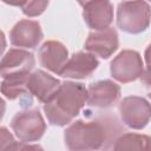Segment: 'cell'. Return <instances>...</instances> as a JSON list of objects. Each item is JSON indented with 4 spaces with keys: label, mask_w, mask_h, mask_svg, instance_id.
<instances>
[{
    "label": "cell",
    "mask_w": 151,
    "mask_h": 151,
    "mask_svg": "<svg viewBox=\"0 0 151 151\" xmlns=\"http://www.w3.org/2000/svg\"><path fill=\"white\" fill-rule=\"evenodd\" d=\"M120 132L117 119L106 116L101 119L84 122L81 119L73 122L64 131L65 145L71 151H88L105 147L106 143L114 144Z\"/></svg>",
    "instance_id": "obj_1"
},
{
    "label": "cell",
    "mask_w": 151,
    "mask_h": 151,
    "mask_svg": "<svg viewBox=\"0 0 151 151\" xmlns=\"http://www.w3.org/2000/svg\"><path fill=\"white\" fill-rule=\"evenodd\" d=\"M87 103V88L81 83L64 81L55 94L44 104L45 116L51 125L66 126Z\"/></svg>",
    "instance_id": "obj_2"
},
{
    "label": "cell",
    "mask_w": 151,
    "mask_h": 151,
    "mask_svg": "<svg viewBox=\"0 0 151 151\" xmlns=\"http://www.w3.org/2000/svg\"><path fill=\"white\" fill-rule=\"evenodd\" d=\"M151 7L145 0H126L117 7V26L123 32L139 34L150 26Z\"/></svg>",
    "instance_id": "obj_3"
},
{
    "label": "cell",
    "mask_w": 151,
    "mask_h": 151,
    "mask_svg": "<svg viewBox=\"0 0 151 151\" xmlns=\"http://www.w3.org/2000/svg\"><path fill=\"white\" fill-rule=\"evenodd\" d=\"M11 129L21 143H34L41 139L46 131V123L39 109L24 110L13 116Z\"/></svg>",
    "instance_id": "obj_4"
},
{
    "label": "cell",
    "mask_w": 151,
    "mask_h": 151,
    "mask_svg": "<svg viewBox=\"0 0 151 151\" xmlns=\"http://www.w3.org/2000/svg\"><path fill=\"white\" fill-rule=\"evenodd\" d=\"M144 71V63L139 52L134 50H123L110 64V72L113 79L127 84L140 78Z\"/></svg>",
    "instance_id": "obj_5"
},
{
    "label": "cell",
    "mask_w": 151,
    "mask_h": 151,
    "mask_svg": "<svg viewBox=\"0 0 151 151\" xmlns=\"http://www.w3.org/2000/svg\"><path fill=\"white\" fill-rule=\"evenodd\" d=\"M122 122L130 129L142 130L151 120V104L143 97H125L118 106Z\"/></svg>",
    "instance_id": "obj_6"
},
{
    "label": "cell",
    "mask_w": 151,
    "mask_h": 151,
    "mask_svg": "<svg viewBox=\"0 0 151 151\" xmlns=\"http://www.w3.org/2000/svg\"><path fill=\"white\" fill-rule=\"evenodd\" d=\"M119 47V39L116 28L106 27L93 31L87 35L85 50L101 59H109Z\"/></svg>",
    "instance_id": "obj_7"
},
{
    "label": "cell",
    "mask_w": 151,
    "mask_h": 151,
    "mask_svg": "<svg viewBox=\"0 0 151 151\" xmlns=\"http://www.w3.org/2000/svg\"><path fill=\"white\" fill-rule=\"evenodd\" d=\"M34 66L35 59L33 53L22 48H11L1 59L0 73L2 78L17 74H31Z\"/></svg>",
    "instance_id": "obj_8"
},
{
    "label": "cell",
    "mask_w": 151,
    "mask_h": 151,
    "mask_svg": "<svg viewBox=\"0 0 151 151\" xmlns=\"http://www.w3.org/2000/svg\"><path fill=\"white\" fill-rule=\"evenodd\" d=\"M120 98V86L111 79L98 80L87 87V104L92 107L107 109Z\"/></svg>",
    "instance_id": "obj_9"
},
{
    "label": "cell",
    "mask_w": 151,
    "mask_h": 151,
    "mask_svg": "<svg viewBox=\"0 0 151 151\" xmlns=\"http://www.w3.org/2000/svg\"><path fill=\"white\" fill-rule=\"evenodd\" d=\"M42 38L44 34L40 24L28 19L18 21L9 32V41L15 47L35 48Z\"/></svg>",
    "instance_id": "obj_10"
},
{
    "label": "cell",
    "mask_w": 151,
    "mask_h": 151,
    "mask_svg": "<svg viewBox=\"0 0 151 151\" xmlns=\"http://www.w3.org/2000/svg\"><path fill=\"white\" fill-rule=\"evenodd\" d=\"M38 59L44 68L54 74H60L63 67L68 60V51L63 42L47 40L39 48Z\"/></svg>",
    "instance_id": "obj_11"
},
{
    "label": "cell",
    "mask_w": 151,
    "mask_h": 151,
    "mask_svg": "<svg viewBox=\"0 0 151 151\" xmlns=\"http://www.w3.org/2000/svg\"><path fill=\"white\" fill-rule=\"evenodd\" d=\"M99 66L97 57L87 52H77L67 60L59 76L70 79H85L88 78Z\"/></svg>",
    "instance_id": "obj_12"
},
{
    "label": "cell",
    "mask_w": 151,
    "mask_h": 151,
    "mask_svg": "<svg viewBox=\"0 0 151 151\" xmlns=\"http://www.w3.org/2000/svg\"><path fill=\"white\" fill-rule=\"evenodd\" d=\"M83 18L94 31L106 28L113 21V6L110 0H93L84 6Z\"/></svg>",
    "instance_id": "obj_13"
},
{
    "label": "cell",
    "mask_w": 151,
    "mask_h": 151,
    "mask_svg": "<svg viewBox=\"0 0 151 151\" xmlns=\"http://www.w3.org/2000/svg\"><path fill=\"white\" fill-rule=\"evenodd\" d=\"M61 85L60 80L42 70H37L29 74L27 87L32 96L40 103H47Z\"/></svg>",
    "instance_id": "obj_14"
},
{
    "label": "cell",
    "mask_w": 151,
    "mask_h": 151,
    "mask_svg": "<svg viewBox=\"0 0 151 151\" xmlns=\"http://www.w3.org/2000/svg\"><path fill=\"white\" fill-rule=\"evenodd\" d=\"M29 74H17V76H8L2 78L1 81V93L8 100H14L17 98L24 96H32L27 87Z\"/></svg>",
    "instance_id": "obj_15"
},
{
    "label": "cell",
    "mask_w": 151,
    "mask_h": 151,
    "mask_svg": "<svg viewBox=\"0 0 151 151\" xmlns=\"http://www.w3.org/2000/svg\"><path fill=\"white\" fill-rule=\"evenodd\" d=\"M113 150H151V137L139 133H122L112 145Z\"/></svg>",
    "instance_id": "obj_16"
},
{
    "label": "cell",
    "mask_w": 151,
    "mask_h": 151,
    "mask_svg": "<svg viewBox=\"0 0 151 151\" xmlns=\"http://www.w3.org/2000/svg\"><path fill=\"white\" fill-rule=\"evenodd\" d=\"M50 0H28L22 7V13L29 18L41 15L48 6Z\"/></svg>",
    "instance_id": "obj_17"
},
{
    "label": "cell",
    "mask_w": 151,
    "mask_h": 151,
    "mask_svg": "<svg viewBox=\"0 0 151 151\" xmlns=\"http://www.w3.org/2000/svg\"><path fill=\"white\" fill-rule=\"evenodd\" d=\"M0 142H1V146H0L1 150H13V147L17 144L13 136L8 132V130L5 126L0 129Z\"/></svg>",
    "instance_id": "obj_18"
},
{
    "label": "cell",
    "mask_w": 151,
    "mask_h": 151,
    "mask_svg": "<svg viewBox=\"0 0 151 151\" xmlns=\"http://www.w3.org/2000/svg\"><path fill=\"white\" fill-rule=\"evenodd\" d=\"M139 79L145 86H149V87L151 86V64H149L146 66V68H144Z\"/></svg>",
    "instance_id": "obj_19"
},
{
    "label": "cell",
    "mask_w": 151,
    "mask_h": 151,
    "mask_svg": "<svg viewBox=\"0 0 151 151\" xmlns=\"http://www.w3.org/2000/svg\"><path fill=\"white\" fill-rule=\"evenodd\" d=\"M28 0H2V2L9 5V6H15V7H22Z\"/></svg>",
    "instance_id": "obj_20"
},
{
    "label": "cell",
    "mask_w": 151,
    "mask_h": 151,
    "mask_svg": "<svg viewBox=\"0 0 151 151\" xmlns=\"http://www.w3.org/2000/svg\"><path fill=\"white\" fill-rule=\"evenodd\" d=\"M144 59L146 61V64H151V44L145 48V52H144Z\"/></svg>",
    "instance_id": "obj_21"
},
{
    "label": "cell",
    "mask_w": 151,
    "mask_h": 151,
    "mask_svg": "<svg viewBox=\"0 0 151 151\" xmlns=\"http://www.w3.org/2000/svg\"><path fill=\"white\" fill-rule=\"evenodd\" d=\"M91 1H93V0H77V2L80 5V6H85L86 4H88V2H91Z\"/></svg>",
    "instance_id": "obj_22"
},
{
    "label": "cell",
    "mask_w": 151,
    "mask_h": 151,
    "mask_svg": "<svg viewBox=\"0 0 151 151\" xmlns=\"http://www.w3.org/2000/svg\"><path fill=\"white\" fill-rule=\"evenodd\" d=\"M147 96H149V98H150V99H151V91H150V92H149V94H147Z\"/></svg>",
    "instance_id": "obj_23"
},
{
    "label": "cell",
    "mask_w": 151,
    "mask_h": 151,
    "mask_svg": "<svg viewBox=\"0 0 151 151\" xmlns=\"http://www.w3.org/2000/svg\"><path fill=\"white\" fill-rule=\"evenodd\" d=\"M149 1H151V0H149Z\"/></svg>",
    "instance_id": "obj_24"
}]
</instances>
